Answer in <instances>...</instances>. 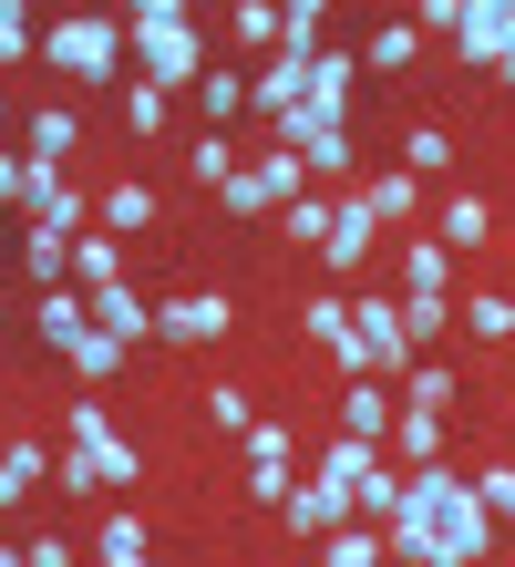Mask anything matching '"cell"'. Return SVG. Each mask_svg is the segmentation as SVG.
<instances>
[{"mask_svg": "<svg viewBox=\"0 0 515 567\" xmlns=\"http://www.w3.org/2000/svg\"><path fill=\"white\" fill-rule=\"evenodd\" d=\"M402 330H412V351L443 341V330H454V299H402Z\"/></svg>", "mask_w": 515, "mask_h": 567, "instance_id": "cell-35", "label": "cell"}, {"mask_svg": "<svg viewBox=\"0 0 515 567\" xmlns=\"http://www.w3.org/2000/svg\"><path fill=\"white\" fill-rule=\"evenodd\" d=\"M21 567H73V537H31V547H21Z\"/></svg>", "mask_w": 515, "mask_h": 567, "instance_id": "cell-43", "label": "cell"}, {"mask_svg": "<svg viewBox=\"0 0 515 567\" xmlns=\"http://www.w3.org/2000/svg\"><path fill=\"white\" fill-rule=\"evenodd\" d=\"M279 227H289L299 248H320V238H330V196H289V207H279Z\"/></svg>", "mask_w": 515, "mask_h": 567, "instance_id": "cell-33", "label": "cell"}, {"mask_svg": "<svg viewBox=\"0 0 515 567\" xmlns=\"http://www.w3.org/2000/svg\"><path fill=\"white\" fill-rule=\"evenodd\" d=\"M196 104H206V135H227V124L248 114V83H237V73H206V83H196Z\"/></svg>", "mask_w": 515, "mask_h": 567, "instance_id": "cell-24", "label": "cell"}, {"mask_svg": "<svg viewBox=\"0 0 515 567\" xmlns=\"http://www.w3.org/2000/svg\"><path fill=\"white\" fill-rule=\"evenodd\" d=\"M237 330V310L217 289H176V299H155V341H176V351H217Z\"/></svg>", "mask_w": 515, "mask_h": 567, "instance_id": "cell-4", "label": "cell"}, {"mask_svg": "<svg viewBox=\"0 0 515 567\" xmlns=\"http://www.w3.org/2000/svg\"><path fill=\"white\" fill-rule=\"evenodd\" d=\"M21 269H31V289H62V279H73V238H52V227H21Z\"/></svg>", "mask_w": 515, "mask_h": 567, "instance_id": "cell-17", "label": "cell"}, {"mask_svg": "<svg viewBox=\"0 0 515 567\" xmlns=\"http://www.w3.org/2000/svg\"><path fill=\"white\" fill-rule=\"evenodd\" d=\"M93 557L103 567H134V557H145V526H134V516H103L93 526Z\"/></svg>", "mask_w": 515, "mask_h": 567, "instance_id": "cell-27", "label": "cell"}, {"mask_svg": "<svg viewBox=\"0 0 515 567\" xmlns=\"http://www.w3.org/2000/svg\"><path fill=\"white\" fill-rule=\"evenodd\" d=\"M371 464H382V444H351V433H330V454H320V475H309V485H330V495H351V485L371 475Z\"/></svg>", "mask_w": 515, "mask_h": 567, "instance_id": "cell-18", "label": "cell"}, {"mask_svg": "<svg viewBox=\"0 0 515 567\" xmlns=\"http://www.w3.org/2000/svg\"><path fill=\"white\" fill-rule=\"evenodd\" d=\"M351 330H361V351H371V382L382 372H412V330L392 299H351Z\"/></svg>", "mask_w": 515, "mask_h": 567, "instance_id": "cell-6", "label": "cell"}, {"mask_svg": "<svg viewBox=\"0 0 515 567\" xmlns=\"http://www.w3.org/2000/svg\"><path fill=\"white\" fill-rule=\"evenodd\" d=\"M114 279H124V248L103 238V227H93V238H73V289L93 299V289H114Z\"/></svg>", "mask_w": 515, "mask_h": 567, "instance_id": "cell-20", "label": "cell"}, {"mask_svg": "<svg viewBox=\"0 0 515 567\" xmlns=\"http://www.w3.org/2000/svg\"><path fill=\"white\" fill-rule=\"evenodd\" d=\"M454 330H474V341H515V310H505V289H474L464 310H454Z\"/></svg>", "mask_w": 515, "mask_h": 567, "instance_id": "cell-23", "label": "cell"}, {"mask_svg": "<svg viewBox=\"0 0 515 567\" xmlns=\"http://www.w3.org/2000/svg\"><path fill=\"white\" fill-rule=\"evenodd\" d=\"M31 196H42V176H31V155H0V207L31 217Z\"/></svg>", "mask_w": 515, "mask_h": 567, "instance_id": "cell-37", "label": "cell"}, {"mask_svg": "<svg viewBox=\"0 0 515 567\" xmlns=\"http://www.w3.org/2000/svg\"><path fill=\"white\" fill-rule=\"evenodd\" d=\"M31 330H42V341H52L62 361H73V341L93 330V299H83L73 279H62V289H42V299H31Z\"/></svg>", "mask_w": 515, "mask_h": 567, "instance_id": "cell-9", "label": "cell"}, {"mask_svg": "<svg viewBox=\"0 0 515 567\" xmlns=\"http://www.w3.org/2000/svg\"><path fill=\"white\" fill-rule=\"evenodd\" d=\"M505 310H515V289H505Z\"/></svg>", "mask_w": 515, "mask_h": 567, "instance_id": "cell-48", "label": "cell"}, {"mask_svg": "<svg viewBox=\"0 0 515 567\" xmlns=\"http://www.w3.org/2000/svg\"><path fill=\"white\" fill-rule=\"evenodd\" d=\"M52 485H62V495H93V485H103V475H93V454H83V444H73V454H62V464H52Z\"/></svg>", "mask_w": 515, "mask_h": 567, "instance_id": "cell-42", "label": "cell"}, {"mask_svg": "<svg viewBox=\"0 0 515 567\" xmlns=\"http://www.w3.org/2000/svg\"><path fill=\"white\" fill-rule=\"evenodd\" d=\"M320 567H392V557H382V526H340Z\"/></svg>", "mask_w": 515, "mask_h": 567, "instance_id": "cell-28", "label": "cell"}, {"mask_svg": "<svg viewBox=\"0 0 515 567\" xmlns=\"http://www.w3.org/2000/svg\"><path fill=\"white\" fill-rule=\"evenodd\" d=\"M0 62H42V31H31L21 0H0Z\"/></svg>", "mask_w": 515, "mask_h": 567, "instance_id": "cell-31", "label": "cell"}, {"mask_svg": "<svg viewBox=\"0 0 515 567\" xmlns=\"http://www.w3.org/2000/svg\"><path fill=\"white\" fill-rule=\"evenodd\" d=\"M0 475H11V495H31V485H52V454L42 444H11V454H0Z\"/></svg>", "mask_w": 515, "mask_h": 567, "instance_id": "cell-38", "label": "cell"}, {"mask_svg": "<svg viewBox=\"0 0 515 567\" xmlns=\"http://www.w3.org/2000/svg\"><path fill=\"white\" fill-rule=\"evenodd\" d=\"M248 495H258V506H289L299 475H289V464H248Z\"/></svg>", "mask_w": 515, "mask_h": 567, "instance_id": "cell-40", "label": "cell"}, {"mask_svg": "<svg viewBox=\"0 0 515 567\" xmlns=\"http://www.w3.org/2000/svg\"><path fill=\"white\" fill-rule=\"evenodd\" d=\"M485 238H495V207H485V196H443V217H433V248L454 258V248H485Z\"/></svg>", "mask_w": 515, "mask_h": 567, "instance_id": "cell-14", "label": "cell"}, {"mask_svg": "<svg viewBox=\"0 0 515 567\" xmlns=\"http://www.w3.org/2000/svg\"><path fill=\"white\" fill-rule=\"evenodd\" d=\"M279 516H289V537H299V547H320V537H340V526H351V495H330V485H299Z\"/></svg>", "mask_w": 515, "mask_h": 567, "instance_id": "cell-11", "label": "cell"}, {"mask_svg": "<svg viewBox=\"0 0 515 567\" xmlns=\"http://www.w3.org/2000/svg\"><path fill=\"white\" fill-rule=\"evenodd\" d=\"M505 93H515V42H505Z\"/></svg>", "mask_w": 515, "mask_h": 567, "instance_id": "cell-45", "label": "cell"}, {"mask_svg": "<svg viewBox=\"0 0 515 567\" xmlns=\"http://www.w3.org/2000/svg\"><path fill=\"white\" fill-rule=\"evenodd\" d=\"M73 372H83V382L103 392V382L124 372V341H103V330H83V341H73Z\"/></svg>", "mask_w": 515, "mask_h": 567, "instance_id": "cell-29", "label": "cell"}, {"mask_svg": "<svg viewBox=\"0 0 515 567\" xmlns=\"http://www.w3.org/2000/svg\"><path fill=\"white\" fill-rule=\"evenodd\" d=\"M124 135H134V145L165 135V93H155V83H124Z\"/></svg>", "mask_w": 515, "mask_h": 567, "instance_id": "cell-26", "label": "cell"}, {"mask_svg": "<svg viewBox=\"0 0 515 567\" xmlns=\"http://www.w3.org/2000/svg\"><path fill=\"white\" fill-rule=\"evenodd\" d=\"M382 454L402 464V475H412V464H443V413L402 403V413H392V433H382Z\"/></svg>", "mask_w": 515, "mask_h": 567, "instance_id": "cell-10", "label": "cell"}, {"mask_svg": "<svg viewBox=\"0 0 515 567\" xmlns=\"http://www.w3.org/2000/svg\"><path fill=\"white\" fill-rule=\"evenodd\" d=\"M196 403H206V423H217V433H248V423H258V413H248V392H237V382H206Z\"/></svg>", "mask_w": 515, "mask_h": 567, "instance_id": "cell-34", "label": "cell"}, {"mask_svg": "<svg viewBox=\"0 0 515 567\" xmlns=\"http://www.w3.org/2000/svg\"><path fill=\"white\" fill-rule=\"evenodd\" d=\"M474 495H485V516L515 526V464H495V475H474Z\"/></svg>", "mask_w": 515, "mask_h": 567, "instance_id": "cell-41", "label": "cell"}, {"mask_svg": "<svg viewBox=\"0 0 515 567\" xmlns=\"http://www.w3.org/2000/svg\"><path fill=\"white\" fill-rule=\"evenodd\" d=\"M351 516H371V526H392V516H402V464H392V454L351 485Z\"/></svg>", "mask_w": 515, "mask_h": 567, "instance_id": "cell-19", "label": "cell"}, {"mask_svg": "<svg viewBox=\"0 0 515 567\" xmlns=\"http://www.w3.org/2000/svg\"><path fill=\"white\" fill-rule=\"evenodd\" d=\"M361 207L382 217V227H402L412 207H423V186H412V176H371V186H361Z\"/></svg>", "mask_w": 515, "mask_h": 567, "instance_id": "cell-25", "label": "cell"}, {"mask_svg": "<svg viewBox=\"0 0 515 567\" xmlns=\"http://www.w3.org/2000/svg\"><path fill=\"white\" fill-rule=\"evenodd\" d=\"M62 433H73V444L93 454V475H103V485H145V454H134L124 433H114V413H103L93 392H83V403H62Z\"/></svg>", "mask_w": 515, "mask_h": 567, "instance_id": "cell-3", "label": "cell"}, {"mask_svg": "<svg viewBox=\"0 0 515 567\" xmlns=\"http://www.w3.org/2000/svg\"><path fill=\"white\" fill-rule=\"evenodd\" d=\"M0 330H11V310H0Z\"/></svg>", "mask_w": 515, "mask_h": 567, "instance_id": "cell-47", "label": "cell"}, {"mask_svg": "<svg viewBox=\"0 0 515 567\" xmlns=\"http://www.w3.org/2000/svg\"><path fill=\"white\" fill-rule=\"evenodd\" d=\"M402 299H454V258L433 238H402Z\"/></svg>", "mask_w": 515, "mask_h": 567, "instance_id": "cell-16", "label": "cell"}, {"mask_svg": "<svg viewBox=\"0 0 515 567\" xmlns=\"http://www.w3.org/2000/svg\"><path fill=\"white\" fill-rule=\"evenodd\" d=\"M124 21H52L42 31V62H52V73H73V83H134L124 73Z\"/></svg>", "mask_w": 515, "mask_h": 567, "instance_id": "cell-2", "label": "cell"}, {"mask_svg": "<svg viewBox=\"0 0 515 567\" xmlns=\"http://www.w3.org/2000/svg\"><path fill=\"white\" fill-rule=\"evenodd\" d=\"M443 42L464 52V73H495V62H505V42H515V0H464Z\"/></svg>", "mask_w": 515, "mask_h": 567, "instance_id": "cell-5", "label": "cell"}, {"mask_svg": "<svg viewBox=\"0 0 515 567\" xmlns=\"http://www.w3.org/2000/svg\"><path fill=\"white\" fill-rule=\"evenodd\" d=\"M0 114H11V104H0Z\"/></svg>", "mask_w": 515, "mask_h": 567, "instance_id": "cell-50", "label": "cell"}, {"mask_svg": "<svg viewBox=\"0 0 515 567\" xmlns=\"http://www.w3.org/2000/svg\"><path fill=\"white\" fill-rule=\"evenodd\" d=\"M371 238H382V217H371V207H361V186H351V196L330 207V238H320V258H330L340 279H351L361 258H371Z\"/></svg>", "mask_w": 515, "mask_h": 567, "instance_id": "cell-8", "label": "cell"}, {"mask_svg": "<svg viewBox=\"0 0 515 567\" xmlns=\"http://www.w3.org/2000/svg\"><path fill=\"white\" fill-rule=\"evenodd\" d=\"M227 31H237L248 52H279V11H258V0H237V11H227Z\"/></svg>", "mask_w": 515, "mask_h": 567, "instance_id": "cell-36", "label": "cell"}, {"mask_svg": "<svg viewBox=\"0 0 515 567\" xmlns=\"http://www.w3.org/2000/svg\"><path fill=\"white\" fill-rule=\"evenodd\" d=\"M93 330H103V341H155V310H145V299H134V279H114V289H93Z\"/></svg>", "mask_w": 515, "mask_h": 567, "instance_id": "cell-12", "label": "cell"}, {"mask_svg": "<svg viewBox=\"0 0 515 567\" xmlns=\"http://www.w3.org/2000/svg\"><path fill=\"white\" fill-rule=\"evenodd\" d=\"M443 165H454V135H443V124H412L402 135V176L423 186V176H443Z\"/></svg>", "mask_w": 515, "mask_h": 567, "instance_id": "cell-22", "label": "cell"}, {"mask_svg": "<svg viewBox=\"0 0 515 567\" xmlns=\"http://www.w3.org/2000/svg\"><path fill=\"white\" fill-rule=\"evenodd\" d=\"M21 145H31V176H62V155H73V145H83V124H73V114H62V104H42V114H31V124H21Z\"/></svg>", "mask_w": 515, "mask_h": 567, "instance_id": "cell-13", "label": "cell"}, {"mask_svg": "<svg viewBox=\"0 0 515 567\" xmlns=\"http://www.w3.org/2000/svg\"><path fill=\"white\" fill-rule=\"evenodd\" d=\"M124 42H134V83H155L165 104L206 83V42H196L186 0H134V11H124Z\"/></svg>", "mask_w": 515, "mask_h": 567, "instance_id": "cell-1", "label": "cell"}, {"mask_svg": "<svg viewBox=\"0 0 515 567\" xmlns=\"http://www.w3.org/2000/svg\"><path fill=\"white\" fill-rule=\"evenodd\" d=\"M340 433H351V444H382L392 433V392L382 382H340Z\"/></svg>", "mask_w": 515, "mask_h": 567, "instance_id": "cell-15", "label": "cell"}, {"mask_svg": "<svg viewBox=\"0 0 515 567\" xmlns=\"http://www.w3.org/2000/svg\"><path fill=\"white\" fill-rule=\"evenodd\" d=\"M134 567H155V557H134Z\"/></svg>", "mask_w": 515, "mask_h": 567, "instance_id": "cell-49", "label": "cell"}, {"mask_svg": "<svg viewBox=\"0 0 515 567\" xmlns=\"http://www.w3.org/2000/svg\"><path fill=\"white\" fill-rule=\"evenodd\" d=\"M412 52H423V21H382V31H371V52H361V73H402Z\"/></svg>", "mask_w": 515, "mask_h": 567, "instance_id": "cell-21", "label": "cell"}, {"mask_svg": "<svg viewBox=\"0 0 515 567\" xmlns=\"http://www.w3.org/2000/svg\"><path fill=\"white\" fill-rule=\"evenodd\" d=\"M186 176H196V186H227V176H237V145H227V135H196V145H186Z\"/></svg>", "mask_w": 515, "mask_h": 567, "instance_id": "cell-30", "label": "cell"}, {"mask_svg": "<svg viewBox=\"0 0 515 567\" xmlns=\"http://www.w3.org/2000/svg\"><path fill=\"white\" fill-rule=\"evenodd\" d=\"M11 506H21V495H11V475H0V516H11Z\"/></svg>", "mask_w": 515, "mask_h": 567, "instance_id": "cell-44", "label": "cell"}, {"mask_svg": "<svg viewBox=\"0 0 515 567\" xmlns=\"http://www.w3.org/2000/svg\"><path fill=\"white\" fill-rule=\"evenodd\" d=\"M155 217H165V196H155L145 176H114V186L93 196V227H103V238H145Z\"/></svg>", "mask_w": 515, "mask_h": 567, "instance_id": "cell-7", "label": "cell"}, {"mask_svg": "<svg viewBox=\"0 0 515 567\" xmlns=\"http://www.w3.org/2000/svg\"><path fill=\"white\" fill-rule=\"evenodd\" d=\"M412 403L443 413V403H454V372H443V361H412Z\"/></svg>", "mask_w": 515, "mask_h": 567, "instance_id": "cell-39", "label": "cell"}, {"mask_svg": "<svg viewBox=\"0 0 515 567\" xmlns=\"http://www.w3.org/2000/svg\"><path fill=\"white\" fill-rule=\"evenodd\" d=\"M289 567H320V557H289Z\"/></svg>", "mask_w": 515, "mask_h": 567, "instance_id": "cell-46", "label": "cell"}, {"mask_svg": "<svg viewBox=\"0 0 515 567\" xmlns=\"http://www.w3.org/2000/svg\"><path fill=\"white\" fill-rule=\"evenodd\" d=\"M299 165L309 176H340V165H351V124H320V135L299 145Z\"/></svg>", "mask_w": 515, "mask_h": 567, "instance_id": "cell-32", "label": "cell"}]
</instances>
